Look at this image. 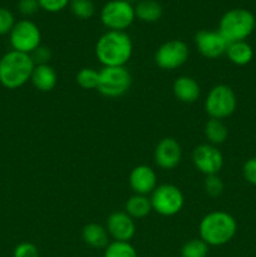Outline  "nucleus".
Wrapping results in <instances>:
<instances>
[{
    "instance_id": "obj_1",
    "label": "nucleus",
    "mask_w": 256,
    "mask_h": 257,
    "mask_svg": "<svg viewBox=\"0 0 256 257\" xmlns=\"http://www.w3.org/2000/svg\"><path fill=\"white\" fill-rule=\"evenodd\" d=\"M132 53V40L125 32L108 30L95 44V57L103 67H124Z\"/></svg>"
},
{
    "instance_id": "obj_2",
    "label": "nucleus",
    "mask_w": 256,
    "mask_h": 257,
    "mask_svg": "<svg viewBox=\"0 0 256 257\" xmlns=\"http://www.w3.org/2000/svg\"><path fill=\"white\" fill-rule=\"evenodd\" d=\"M200 238L208 246H222L230 242L237 231L235 217L225 211H212L203 216L198 225Z\"/></svg>"
},
{
    "instance_id": "obj_3",
    "label": "nucleus",
    "mask_w": 256,
    "mask_h": 257,
    "mask_svg": "<svg viewBox=\"0 0 256 257\" xmlns=\"http://www.w3.org/2000/svg\"><path fill=\"white\" fill-rule=\"evenodd\" d=\"M30 54L10 50L0 58V84L8 89H18L30 80L34 70Z\"/></svg>"
},
{
    "instance_id": "obj_4",
    "label": "nucleus",
    "mask_w": 256,
    "mask_h": 257,
    "mask_svg": "<svg viewBox=\"0 0 256 257\" xmlns=\"http://www.w3.org/2000/svg\"><path fill=\"white\" fill-rule=\"evenodd\" d=\"M256 27V19L247 9L236 8L226 12L218 24V32L227 43L243 42L252 34Z\"/></svg>"
},
{
    "instance_id": "obj_5",
    "label": "nucleus",
    "mask_w": 256,
    "mask_h": 257,
    "mask_svg": "<svg viewBox=\"0 0 256 257\" xmlns=\"http://www.w3.org/2000/svg\"><path fill=\"white\" fill-rule=\"evenodd\" d=\"M203 105L211 118L222 120L233 114L237 107V98L232 88L226 84H217L211 88Z\"/></svg>"
},
{
    "instance_id": "obj_6",
    "label": "nucleus",
    "mask_w": 256,
    "mask_h": 257,
    "mask_svg": "<svg viewBox=\"0 0 256 257\" xmlns=\"http://www.w3.org/2000/svg\"><path fill=\"white\" fill-rule=\"evenodd\" d=\"M132 77L125 67H103L97 90L107 98H119L130 90Z\"/></svg>"
},
{
    "instance_id": "obj_7",
    "label": "nucleus",
    "mask_w": 256,
    "mask_h": 257,
    "mask_svg": "<svg viewBox=\"0 0 256 257\" xmlns=\"http://www.w3.org/2000/svg\"><path fill=\"white\" fill-rule=\"evenodd\" d=\"M150 200L152 210L156 211L158 215L166 216V217L177 215L185 205L182 191L177 186L171 185V183L157 186L155 191L151 193Z\"/></svg>"
},
{
    "instance_id": "obj_8",
    "label": "nucleus",
    "mask_w": 256,
    "mask_h": 257,
    "mask_svg": "<svg viewBox=\"0 0 256 257\" xmlns=\"http://www.w3.org/2000/svg\"><path fill=\"white\" fill-rule=\"evenodd\" d=\"M135 19V7L127 0H110L100 10V20L108 30L124 32Z\"/></svg>"
},
{
    "instance_id": "obj_9",
    "label": "nucleus",
    "mask_w": 256,
    "mask_h": 257,
    "mask_svg": "<svg viewBox=\"0 0 256 257\" xmlns=\"http://www.w3.org/2000/svg\"><path fill=\"white\" fill-rule=\"evenodd\" d=\"M9 37L13 50L25 54H32L38 47L42 45V33L38 25L32 20L23 19L15 23Z\"/></svg>"
},
{
    "instance_id": "obj_10",
    "label": "nucleus",
    "mask_w": 256,
    "mask_h": 257,
    "mask_svg": "<svg viewBox=\"0 0 256 257\" xmlns=\"http://www.w3.org/2000/svg\"><path fill=\"white\" fill-rule=\"evenodd\" d=\"M190 50L182 40L173 39L163 43L155 54V62L161 69L175 70L182 67L188 59Z\"/></svg>"
},
{
    "instance_id": "obj_11",
    "label": "nucleus",
    "mask_w": 256,
    "mask_h": 257,
    "mask_svg": "<svg viewBox=\"0 0 256 257\" xmlns=\"http://www.w3.org/2000/svg\"><path fill=\"white\" fill-rule=\"evenodd\" d=\"M192 161L195 167L205 176L217 175L223 166V156L216 146L202 143L193 150Z\"/></svg>"
},
{
    "instance_id": "obj_12",
    "label": "nucleus",
    "mask_w": 256,
    "mask_h": 257,
    "mask_svg": "<svg viewBox=\"0 0 256 257\" xmlns=\"http://www.w3.org/2000/svg\"><path fill=\"white\" fill-rule=\"evenodd\" d=\"M195 44L201 55L207 59H216L226 54L228 43L218 30L203 29L196 33Z\"/></svg>"
},
{
    "instance_id": "obj_13",
    "label": "nucleus",
    "mask_w": 256,
    "mask_h": 257,
    "mask_svg": "<svg viewBox=\"0 0 256 257\" xmlns=\"http://www.w3.org/2000/svg\"><path fill=\"white\" fill-rule=\"evenodd\" d=\"M108 233L114 241L130 242L136 233L135 220L124 211H115L110 213L105 223Z\"/></svg>"
},
{
    "instance_id": "obj_14",
    "label": "nucleus",
    "mask_w": 256,
    "mask_h": 257,
    "mask_svg": "<svg viewBox=\"0 0 256 257\" xmlns=\"http://www.w3.org/2000/svg\"><path fill=\"white\" fill-rule=\"evenodd\" d=\"M182 158V148L175 138H163L155 148V162L162 170H172Z\"/></svg>"
},
{
    "instance_id": "obj_15",
    "label": "nucleus",
    "mask_w": 256,
    "mask_h": 257,
    "mask_svg": "<svg viewBox=\"0 0 256 257\" xmlns=\"http://www.w3.org/2000/svg\"><path fill=\"white\" fill-rule=\"evenodd\" d=\"M128 182L136 195L147 196L157 187V176L150 166L140 165L131 171Z\"/></svg>"
},
{
    "instance_id": "obj_16",
    "label": "nucleus",
    "mask_w": 256,
    "mask_h": 257,
    "mask_svg": "<svg viewBox=\"0 0 256 257\" xmlns=\"http://www.w3.org/2000/svg\"><path fill=\"white\" fill-rule=\"evenodd\" d=\"M173 94L182 103H195L200 98L201 88L197 80L188 75H181L173 82Z\"/></svg>"
},
{
    "instance_id": "obj_17",
    "label": "nucleus",
    "mask_w": 256,
    "mask_h": 257,
    "mask_svg": "<svg viewBox=\"0 0 256 257\" xmlns=\"http://www.w3.org/2000/svg\"><path fill=\"white\" fill-rule=\"evenodd\" d=\"M30 82L35 89L40 92H50L58 83V75L54 68L49 64L35 65L30 77Z\"/></svg>"
},
{
    "instance_id": "obj_18",
    "label": "nucleus",
    "mask_w": 256,
    "mask_h": 257,
    "mask_svg": "<svg viewBox=\"0 0 256 257\" xmlns=\"http://www.w3.org/2000/svg\"><path fill=\"white\" fill-rule=\"evenodd\" d=\"M83 241L93 248H105L109 243V233L104 226L99 223H88L82 231Z\"/></svg>"
},
{
    "instance_id": "obj_19",
    "label": "nucleus",
    "mask_w": 256,
    "mask_h": 257,
    "mask_svg": "<svg viewBox=\"0 0 256 257\" xmlns=\"http://www.w3.org/2000/svg\"><path fill=\"white\" fill-rule=\"evenodd\" d=\"M226 55H227L228 60L231 63L243 67V65H247L252 60L253 50L251 45L246 43L245 40L243 42H235L228 44Z\"/></svg>"
},
{
    "instance_id": "obj_20",
    "label": "nucleus",
    "mask_w": 256,
    "mask_h": 257,
    "mask_svg": "<svg viewBox=\"0 0 256 257\" xmlns=\"http://www.w3.org/2000/svg\"><path fill=\"white\" fill-rule=\"evenodd\" d=\"M136 18L145 23H155L161 19L163 9L156 0H140L135 7Z\"/></svg>"
},
{
    "instance_id": "obj_21",
    "label": "nucleus",
    "mask_w": 256,
    "mask_h": 257,
    "mask_svg": "<svg viewBox=\"0 0 256 257\" xmlns=\"http://www.w3.org/2000/svg\"><path fill=\"white\" fill-rule=\"evenodd\" d=\"M152 211L151 200L147 196L143 195H133L127 200L124 205V212L128 213L133 220L143 218L150 215Z\"/></svg>"
},
{
    "instance_id": "obj_22",
    "label": "nucleus",
    "mask_w": 256,
    "mask_h": 257,
    "mask_svg": "<svg viewBox=\"0 0 256 257\" xmlns=\"http://www.w3.org/2000/svg\"><path fill=\"white\" fill-rule=\"evenodd\" d=\"M205 136L210 145H221L227 140L228 131L221 119L211 118L205 124Z\"/></svg>"
},
{
    "instance_id": "obj_23",
    "label": "nucleus",
    "mask_w": 256,
    "mask_h": 257,
    "mask_svg": "<svg viewBox=\"0 0 256 257\" xmlns=\"http://www.w3.org/2000/svg\"><path fill=\"white\" fill-rule=\"evenodd\" d=\"M104 257H138V255L130 242L113 241L104 248Z\"/></svg>"
},
{
    "instance_id": "obj_24",
    "label": "nucleus",
    "mask_w": 256,
    "mask_h": 257,
    "mask_svg": "<svg viewBox=\"0 0 256 257\" xmlns=\"http://www.w3.org/2000/svg\"><path fill=\"white\" fill-rule=\"evenodd\" d=\"M75 79H77L78 85L83 89H97L98 82H99V70H95L93 68H82L78 72Z\"/></svg>"
},
{
    "instance_id": "obj_25",
    "label": "nucleus",
    "mask_w": 256,
    "mask_h": 257,
    "mask_svg": "<svg viewBox=\"0 0 256 257\" xmlns=\"http://www.w3.org/2000/svg\"><path fill=\"white\" fill-rule=\"evenodd\" d=\"M210 246L201 238H192L187 241L181 248L182 257H207Z\"/></svg>"
},
{
    "instance_id": "obj_26",
    "label": "nucleus",
    "mask_w": 256,
    "mask_h": 257,
    "mask_svg": "<svg viewBox=\"0 0 256 257\" xmlns=\"http://www.w3.org/2000/svg\"><path fill=\"white\" fill-rule=\"evenodd\" d=\"M70 10L79 19H90L95 13L94 3L92 0H72Z\"/></svg>"
},
{
    "instance_id": "obj_27",
    "label": "nucleus",
    "mask_w": 256,
    "mask_h": 257,
    "mask_svg": "<svg viewBox=\"0 0 256 257\" xmlns=\"http://www.w3.org/2000/svg\"><path fill=\"white\" fill-rule=\"evenodd\" d=\"M203 188L206 193L211 197H217L223 192V182L217 175L206 176L205 182H203Z\"/></svg>"
},
{
    "instance_id": "obj_28",
    "label": "nucleus",
    "mask_w": 256,
    "mask_h": 257,
    "mask_svg": "<svg viewBox=\"0 0 256 257\" xmlns=\"http://www.w3.org/2000/svg\"><path fill=\"white\" fill-rule=\"evenodd\" d=\"M15 25V19L9 9L0 8V35L10 34L13 27Z\"/></svg>"
},
{
    "instance_id": "obj_29",
    "label": "nucleus",
    "mask_w": 256,
    "mask_h": 257,
    "mask_svg": "<svg viewBox=\"0 0 256 257\" xmlns=\"http://www.w3.org/2000/svg\"><path fill=\"white\" fill-rule=\"evenodd\" d=\"M13 257H39V251L34 243L22 242L14 248Z\"/></svg>"
},
{
    "instance_id": "obj_30",
    "label": "nucleus",
    "mask_w": 256,
    "mask_h": 257,
    "mask_svg": "<svg viewBox=\"0 0 256 257\" xmlns=\"http://www.w3.org/2000/svg\"><path fill=\"white\" fill-rule=\"evenodd\" d=\"M40 9L48 13H58L68 7L70 0H38Z\"/></svg>"
},
{
    "instance_id": "obj_31",
    "label": "nucleus",
    "mask_w": 256,
    "mask_h": 257,
    "mask_svg": "<svg viewBox=\"0 0 256 257\" xmlns=\"http://www.w3.org/2000/svg\"><path fill=\"white\" fill-rule=\"evenodd\" d=\"M30 57H32L35 65L48 64V62H49L50 58H52V52H50L49 48L40 45V47H38L37 49L30 54Z\"/></svg>"
},
{
    "instance_id": "obj_32",
    "label": "nucleus",
    "mask_w": 256,
    "mask_h": 257,
    "mask_svg": "<svg viewBox=\"0 0 256 257\" xmlns=\"http://www.w3.org/2000/svg\"><path fill=\"white\" fill-rule=\"evenodd\" d=\"M242 173L248 183L256 186V157L250 158L243 163Z\"/></svg>"
},
{
    "instance_id": "obj_33",
    "label": "nucleus",
    "mask_w": 256,
    "mask_h": 257,
    "mask_svg": "<svg viewBox=\"0 0 256 257\" xmlns=\"http://www.w3.org/2000/svg\"><path fill=\"white\" fill-rule=\"evenodd\" d=\"M18 9L23 15L30 17V15H34L40 9V7L38 0H19Z\"/></svg>"
},
{
    "instance_id": "obj_34",
    "label": "nucleus",
    "mask_w": 256,
    "mask_h": 257,
    "mask_svg": "<svg viewBox=\"0 0 256 257\" xmlns=\"http://www.w3.org/2000/svg\"><path fill=\"white\" fill-rule=\"evenodd\" d=\"M127 2H128V3H131V4H133V3H135V2H137V3H138V0H127Z\"/></svg>"
}]
</instances>
